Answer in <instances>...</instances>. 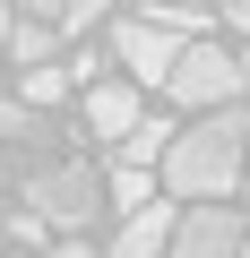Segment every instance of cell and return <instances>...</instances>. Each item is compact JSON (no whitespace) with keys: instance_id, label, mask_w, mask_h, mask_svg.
<instances>
[{"instance_id":"52a82bcc","label":"cell","mask_w":250,"mask_h":258,"mask_svg":"<svg viewBox=\"0 0 250 258\" xmlns=\"http://www.w3.org/2000/svg\"><path fill=\"white\" fill-rule=\"evenodd\" d=\"M173 232H181V215L156 198L147 215H121V224H112V249H104V258H164V249H173Z\"/></svg>"},{"instance_id":"3957f363","label":"cell","mask_w":250,"mask_h":258,"mask_svg":"<svg viewBox=\"0 0 250 258\" xmlns=\"http://www.w3.org/2000/svg\"><path fill=\"white\" fill-rule=\"evenodd\" d=\"M26 207H35L61 241H78V232L104 215V181H95L86 164H43V172L26 181Z\"/></svg>"},{"instance_id":"277c9868","label":"cell","mask_w":250,"mask_h":258,"mask_svg":"<svg viewBox=\"0 0 250 258\" xmlns=\"http://www.w3.org/2000/svg\"><path fill=\"white\" fill-rule=\"evenodd\" d=\"M181 52H190V43H173L156 18H112V60H121L130 86H173Z\"/></svg>"},{"instance_id":"7a4b0ae2","label":"cell","mask_w":250,"mask_h":258,"mask_svg":"<svg viewBox=\"0 0 250 258\" xmlns=\"http://www.w3.org/2000/svg\"><path fill=\"white\" fill-rule=\"evenodd\" d=\"M164 95H173L181 112H198V120H207V112H233V103L250 95V78H241V52H224L216 35H207V43H190Z\"/></svg>"},{"instance_id":"8992f818","label":"cell","mask_w":250,"mask_h":258,"mask_svg":"<svg viewBox=\"0 0 250 258\" xmlns=\"http://www.w3.org/2000/svg\"><path fill=\"white\" fill-rule=\"evenodd\" d=\"M138 120H147V103H138L130 78H95V86H86V138L130 147V129H138Z\"/></svg>"},{"instance_id":"5b68a950","label":"cell","mask_w":250,"mask_h":258,"mask_svg":"<svg viewBox=\"0 0 250 258\" xmlns=\"http://www.w3.org/2000/svg\"><path fill=\"white\" fill-rule=\"evenodd\" d=\"M241 232H250V224H241L233 207H190L164 258H241Z\"/></svg>"},{"instance_id":"7c38bea8","label":"cell","mask_w":250,"mask_h":258,"mask_svg":"<svg viewBox=\"0 0 250 258\" xmlns=\"http://www.w3.org/2000/svg\"><path fill=\"white\" fill-rule=\"evenodd\" d=\"M52 26H61V43H78V35H95V26H104V9H95V0H69Z\"/></svg>"},{"instance_id":"ba28073f","label":"cell","mask_w":250,"mask_h":258,"mask_svg":"<svg viewBox=\"0 0 250 258\" xmlns=\"http://www.w3.org/2000/svg\"><path fill=\"white\" fill-rule=\"evenodd\" d=\"M173 138H181V129H173L164 112H147V120L130 129V147H112V164H130V172H164V155H173Z\"/></svg>"},{"instance_id":"4fadbf2b","label":"cell","mask_w":250,"mask_h":258,"mask_svg":"<svg viewBox=\"0 0 250 258\" xmlns=\"http://www.w3.org/2000/svg\"><path fill=\"white\" fill-rule=\"evenodd\" d=\"M9 241H26V249H35V258H43V249H52V224H43V215H35V207H26V215H9Z\"/></svg>"},{"instance_id":"9a60e30c","label":"cell","mask_w":250,"mask_h":258,"mask_svg":"<svg viewBox=\"0 0 250 258\" xmlns=\"http://www.w3.org/2000/svg\"><path fill=\"white\" fill-rule=\"evenodd\" d=\"M224 26H233V35L250 43V0H233V9H224Z\"/></svg>"},{"instance_id":"2e32d148","label":"cell","mask_w":250,"mask_h":258,"mask_svg":"<svg viewBox=\"0 0 250 258\" xmlns=\"http://www.w3.org/2000/svg\"><path fill=\"white\" fill-rule=\"evenodd\" d=\"M43 258H95V249H86V241H52Z\"/></svg>"},{"instance_id":"9c48e42d","label":"cell","mask_w":250,"mask_h":258,"mask_svg":"<svg viewBox=\"0 0 250 258\" xmlns=\"http://www.w3.org/2000/svg\"><path fill=\"white\" fill-rule=\"evenodd\" d=\"M9 60H18L26 78H35V69H52V60H61V26H52V18H18V35H9Z\"/></svg>"},{"instance_id":"ac0fdd59","label":"cell","mask_w":250,"mask_h":258,"mask_svg":"<svg viewBox=\"0 0 250 258\" xmlns=\"http://www.w3.org/2000/svg\"><path fill=\"white\" fill-rule=\"evenodd\" d=\"M241 78H250V43H241Z\"/></svg>"},{"instance_id":"30bf717a","label":"cell","mask_w":250,"mask_h":258,"mask_svg":"<svg viewBox=\"0 0 250 258\" xmlns=\"http://www.w3.org/2000/svg\"><path fill=\"white\" fill-rule=\"evenodd\" d=\"M104 198H112L121 215H147V207L164 198V181H156V172H130V164H112V181H104Z\"/></svg>"},{"instance_id":"e0dca14e","label":"cell","mask_w":250,"mask_h":258,"mask_svg":"<svg viewBox=\"0 0 250 258\" xmlns=\"http://www.w3.org/2000/svg\"><path fill=\"white\" fill-rule=\"evenodd\" d=\"M9 35H18V18H9V9H0V60H9Z\"/></svg>"},{"instance_id":"8fae6325","label":"cell","mask_w":250,"mask_h":258,"mask_svg":"<svg viewBox=\"0 0 250 258\" xmlns=\"http://www.w3.org/2000/svg\"><path fill=\"white\" fill-rule=\"evenodd\" d=\"M69 86H78V78H69V60H52V69H35V78H26V95H18V103H26V112H43V103H61Z\"/></svg>"},{"instance_id":"ffe728a7","label":"cell","mask_w":250,"mask_h":258,"mask_svg":"<svg viewBox=\"0 0 250 258\" xmlns=\"http://www.w3.org/2000/svg\"><path fill=\"white\" fill-rule=\"evenodd\" d=\"M241 198H250V181H241Z\"/></svg>"},{"instance_id":"d6986e66","label":"cell","mask_w":250,"mask_h":258,"mask_svg":"<svg viewBox=\"0 0 250 258\" xmlns=\"http://www.w3.org/2000/svg\"><path fill=\"white\" fill-rule=\"evenodd\" d=\"M241 258H250V232H241Z\"/></svg>"},{"instance_id":"5bb4252c","label":"cell","mask_w":250,"mask_h":258,"mask_svg":"<svg viewBox=\"0 0 250 258\" xmlns=\"http://www.w3.org/2000/svg\"><path fill=\"white\" fill-rule=\"evenodd\" d=\"M26 129H35V112H26V103H0V138H26Z\"/></svg>"},{"instance_id":"6da1fadb","label":"cell","mask_w":250,"mask_h":258,"mask_svg":"<svg viewBox=\"0 0 250 258\" xmlns=\"http://www.w3.org/2000/svg\"><path fill=\"white\" fill-rule=\"evenodd\" d=\"M156 181H164V198H190V207L233 198V189L250 181V103L190 120L181 138H173V155H164V172H156Z\"/></svg>"}]
</instances>
